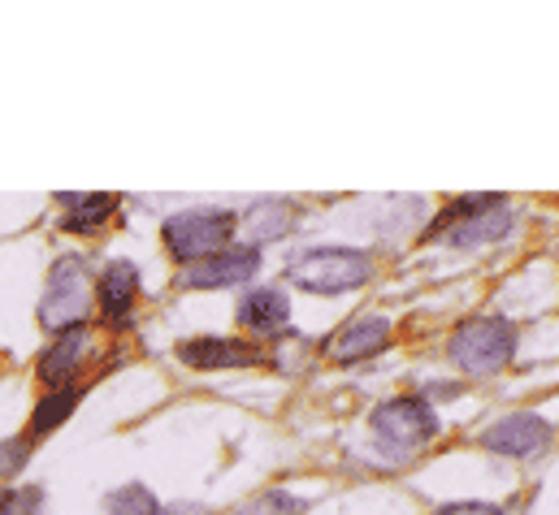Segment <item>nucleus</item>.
I'll list each match as a JSON object with an SVG mask.
<instances>
[{
  "label": "nucleus",
  "instance_id": "obj_15",
  "mask_svg": "<svg viewBox=\"0 0 559 515\" xmlns=\"http://www.w3.org/2000/svg\"><path fill=\"white\" fill-rule=\"evenodd\" d=\"M79 398H83V386H61L52 390V394H44L39 403H35V416H31V433L35 438H44V433H52L74 407H79Z\"/></svg>",
  "mask_w": 559,
  "mask_h": 515
},
{
  "label": "nucleus",
  "instance_id": "obj_13",
  "mask_svg": "<svg viewBox=\"0 0 559 515\" xmlns=\"http://www.w3.org/2000/svg\"><path fill=\"white\" fill-rule=\"evenodd\" d=\"M508 230H512V208L503 200V204H495V208H486L468 221H455L442 235H447V248H477V243H499Z\"/></svg>",
  "mask_w": 559,
  "mask_h": 515
},
{
  "label": "nucleus",
  "instance_id": "obj_6",
  "mask_svg": "<svg viewBox=\"0 0 559 515\" xmlns=\"http://www.w3.org/2000/svg\"><path fill=\"white\" fill-rule=\"evenodd\" d=\"M481 446L495 455H508V459H530L551 446V424L534 411H512L481 433Z\"/></svg>",
  "mask_w": 559,
  "mask_h": 515
},
{
  "label": "nucleus",
  "instance_id": "obj_2",
  "mask_svg": "<svg viewBox=\"0 0 559 515\" xmlns=\"http://www.w3.org/2000/svg\"><path fill=\"white\" fill-rule=\"evenodd\" d=\"M92 303H96V282L87 273V260L83 256H66L52 264L48 273V290L39 299V321L57 334L66 330H83V321L92 316Z\"/></svg>",
  "mask_w": 559,
  "mask_h": 515
},
{
  "label": "nucleus",
  "instance_id": "obj_7",
  "mask_svg": "<svg viewBox=\"0 0 559 515\" xmlns=\"http://www.w3.org/2000/svg\"><path fill=\"white\" fill-rule=\"evenodd\" d=\"M261 268V252L257 248H226L217 256H204L182 268V286L191 290H217V286H239L252 282Z\"/></svg>",
  "mask_w": 559,
  "mask_h": 515
},
{
  "label": "nucleus",
  "instance_id": "obj_19",
  "mask_svg": "<svg viewBox=\"0 0 559 515\" xmlns=\"http://www.w3.org/2000/svg\"><path fill=\"white\" fill-rule=\"evenodd\" d=\"M304 512H308L304 499H295L286 490H265L261 499H252L239 515H304Z\"/></svg>",
  "mask_w": 559,
  "mask_h": 515
},
{
  "label": "nucleus",
  "instance_id": "obj_17",
  "mask_svg": "<svg viewBox=\"0 0 559 515\" xmlns=\"http://www.w3.org/2000/svg\"><path fill=\"white\" fill-rule=\"evenodd\" d=\"M495 204H503V195H460V200H451V204L433 217V226L425 230V239H438V235L451 230L455 221H468V217H477V213H486V208H495Z\"/></svg>",
  "mask_w": 559,
  "mask_h": 515
},
{
  "label": "nucleus",
  "instance_id": "obj_18",
  "mask_svg": "<svg viewBox=\"0 0 559 515\" xmlns=\"http://www.w3.org/2000/svg\"><path fill=\"white\" fill-rule=\"evenodd\" d=\"M105 507H109V515H160V503H156L152 490H143V486H122V490H114V494L105 499Z\"/></svg>",
  "mask_w": 559,
  "mask_h": 515
},
{
  "label": "nucleus",
  "instance_id": "obj_8",
  "mask_svg": "<svg viewBox=\"0 0 559 515\" xmlns=\"http://www.w3.org/2000/svg\"><path fill=\"white\" fill-rule=\"evenodd\" d=\"M386 343H391V321L378 316V312H365V316L347 321V325L325 343V351H330V360H338V364H356V360H369V356L386 351Z\"/></svg>",
  "mask_w": 559,
  "mask_h": 515
},
{
  "label": "nucleus",
  "instance_id": "obj_9",
  "mask_svg": "<svg viewBox=\"0 0 559 515\" xmlns=\"http://www.w3.org/2000/svg\"><path fill=\"white\" fill-rule=\"evenodd\" d=\"M96 299H100V316L114 325V330H127L131 325V312H135V299H140V273L131 260H114L100 282H96Z\"/></svg>",
  "mask_w": 559,
  "mask_h": 515
},
{
  "label": "nucleus",
  "instance_id": "obj_4",
  "mask_svg": "<svg viewBox=\"0 0 559 515\" xmlns=\"http://www.w3.org/2000/svg\"><path fill=\"white\" fill-rule=\"evenodd\" d=\"M286 277L312 295H343L373 277V256H365L356 248H317V252L295 260Z\"/></svg>",
  "mask_w": 559,
  "mask_h": 515
},
{
  "label": "nucleus",
  "instance_id": "obj_16",
  "mask_svg": "<svg viewBox=\"0 0 559 515\" xmlns=\"http://www.w3.org/2000/svg\"><path fill=\"white\" fill-rule=\"evenodd\" d=\"M295 226V208L286 204V200H265V204H257L252 213H248V230H252V239L257 243H265V239H278Z\"/></svg>",
  "mask_w": 559,
  "mask_h": 515
},
{
  "label": "nucleus",
  "instance_id": "obj_12",
  "mask_svg": "<svg viewBox=\"0 0 559 515\" xmlns=\"http://www.w3.org/2000/svg\"><path fill=\"white\" fill-rule=\"evenodd\" d=\"M118 213V195H61V230L96 235Z\"/></svg>",
  "mask_w": 559,
  "mask_h": 515
},
{
  "label": "nucleus",
  "instance_id": "obj_11",
  "mask_svg": "<svg viewBox=\"0 0 559 515\" xmlns=\"http://www.w3.org/2000/svg\"><path fill=\"white\" fill-rule=\"evenodd\" d=\"M178 360L191 369H248L261 364V351L239 338H187L178 347Z\"/></svg>",
  "mask_w": 559,
  "mask_h": 515
},
{
  "label": "nucleus",
  "instance_id": "obj_3",
  "mask_svg": "<svg viewBox=\"0 0 559 515\" xmlns=\"http://www.w3.org/2000/svg\"><path fill=\"white\" fill-rule=\"evenodd\" d=\"M235 230H239V217L235 213H226V208H191V213L169 217L165 230H160V239H165L169 256L182 260V268H187L195 260L226 252V243L235 239Z\"/></svg>",
  "mask_w": 559,
  "mask_h": 515
},
{
  "label": "nucleus",
  "instance_id": "obj_1",
  "mask_svg": "<svg viewBox=\"0 0 559 515\" xmlns=\"http://www.w3.org/2000/svg\"><path fill=\"white\" fill-rule=\"evenodd\" d=\"M516 325L508 321V316H473V321H464L460 330H455V338H451V360L464 369V373H473V378H495L499 369H508L512 364V356H516Z\"/></svg>",
  "mask_w": 559,
  "mask_h": 515
},
{
  "label": "nucleus",
  "instance_id": "obj_14",
  "mask_svg": "<svg viewBox=\"0 0 559 515\" xmlns=\"http://www.w3.org/2000/svg\"><path fill=\"white\" fill-rule=\"evenodd\" d=\"M286 316H290V303H286V295L274 290V286H261V290H252L243 303H239V321L243 325H252V330H282L286 325Z\"/></svg>",
  "mask_w": 559,
  "mask_h": 515
},
{
  "label": "nucleus",
  "instance_id": "obj_5",
  "mask_svg": "<svg viewBox=\"0 0 559 515\" xmlns=\"http://www.w3.org/2000/svg\"><path fill=\"white\" fill-rule=\"evenodd\" d=\"M373 433L391 451H420L438 433V416H433V407L425 398L404 394V398H391V403H382L373 411Z\"/></svg>",
  "mask_w": 559,
  "mask_h": 515
},
{
  "label": "nucleus",
  "instance_id": "obj_20",
  "mask_svg": "<svg viewBox=\"0 0 559 515\" xmlns=\"http://www.w3.org/2000/svg\"><path fill=\"white\" fill-rule=\"evenodd\" d=\"M26 451H31V438H13L0 446V477H13L22 464H26Z\"/></svg>",
  "mask_w": 559,
  "mask_h": 515
},
{
  "label": "nucleus",
  "instance_id": "obj_21",
  "mask_svg": "<svg viewBox=\"0 0 559 515\" xmlns=\"http://www.w3.org/2000/svg\"><path fill=\"white\" fill-rule=\"evenodd\" d=\"M433 515H499L490 503H451V507H438Z\"/></svg>",
  "mask_w": 559,
  "mask_h": 515
},
{
  "label": "nucleus",
  "instance_id": "obj_22",
  "mask_svg": "<svg viewBox=\"0 0 559 515\" xmlns=\"http://www.w3.org/2000/svg\"><path fill=\"white\" fill-rule=\"evenodd\" d=\"M425 394H429V398H442V394H447V398H455V394H460V386H455V382H429V386H425Z\"/></svg>",
  "mask_w": 559,
  "mask_h": 515
},
{
  "label": "nucleus",
  "instance_id": "obj_10",
  "mask_svg": "<svg viewBox=\"0 0 559 515\" xmlns=\"http://www.w3.org/2000/svg\"><path fill=\"white\" fill-rule=\"evenodd\" d=\"M87 351H92V334H87V330H66V334H61V338L39 356V364H35L39 382H44V386H52V390L74 386V378H79V369H83Z\"/></svg>",
  "mask_w": 559,
  "mask_h": 515
}]
</instances>
